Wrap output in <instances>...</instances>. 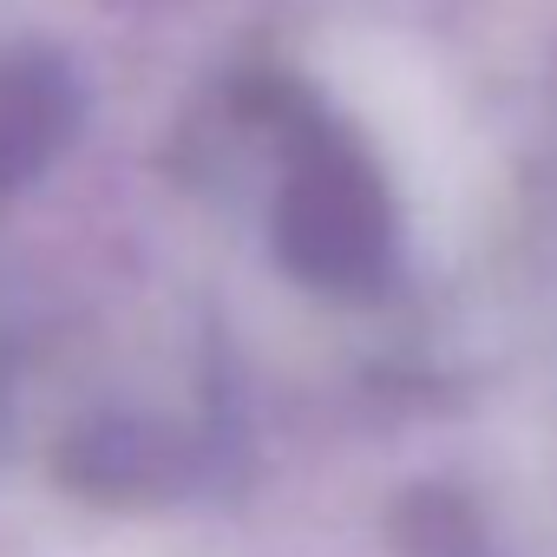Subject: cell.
<instances>
[{
	"label": "cell",
	"mask_w": 557,
	"mask_h": 557,
	"mask_svg": "<svg viewBox=\"0 0 557 557\" xmlns=\"http://www.w3.org/2000/svg\"><path fill=\"white\" fill-rule=\"evenodd\" d=\"M0 413H8V381H0Z\"/></svg>",
	"instance_id": "4"
},
{
	"label": "cell",
	"mask_w": 557,
	"mask_h": 557,
	"mask_svg": "<svg viewBox=\"0 0 557 557\" xmlns=\"http://www.w3.org/2000/svg\"><path fill=\"white\" fill-rule=\"evenodd\" d=\"M269 249L302 289L329 302H368L394 283L400 216L374 158L329 119L289 125L283 184L269 203Z\"/></svg>",
	"instance_id": "2"
},
{
	"label": "cell",
	"mask_w": 557,
	"mask_h": 557,
	"mask_svg": "<svg viewBox=\"0 0 557 557\" xmlns=\"http://www.w3.org/2000/svg\"><path fill=\"white\" fill-rule=\"evenodd\" d=\"M40 466L92 511H171L210 492L230 466V420L216 387L92 374L40 433Z\"/></svg>",
	"instance_id": "1"
},
{
	"label": "cell",
	"mask_w": 557,
	"mask_h": 557,
	"mask_svg": "<svg viewBox=\"0 0 557 557\" xmlns=\"http://www.w3.org/2000/svg\"><path fill=\"white\" fill-rule=\"evenodd\" d=\"M79 132V79L53 53L0 60V197L27 190Z\"/></svg>",
	"instance_id": "3"
}]
</instances>
